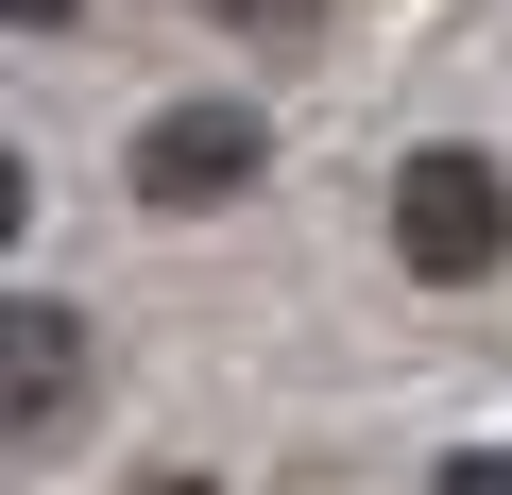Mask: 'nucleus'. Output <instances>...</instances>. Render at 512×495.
I'll list each match as a JSON object with an SVG mask.
<instances>
[{"instance_id":"7ed1b4c3","label":"nucleus","mask_w":512,"mask_h":495,"mask_svg":"<svg viewBox=\"0 0 512 495\" xmlns=\"http://www.w3.org/2000/svg\"><path fill=\"white\" fill-rule=\"evenodd\" d=\"M0 376H18V444H69V410H86V342H69V308H18V325H0Z\"/></svg>"},{"instance_id":"39448f33","label":"nucleus","mask_w":512,"mask_h":495,"mask_svg":"<svg viewBox=\"0 0 512 495\" xmlns=\"http://www.w3.org/2000/svg\"><path fill=\"white\" fill-rule=\"evenodd\" d=\"M444 495H512V461H444Z\"/></svg>"},{"instance_id":"f257e3e1","label":"nucleus","mask_w":512,"mask_h":495,"mask_svg":"<svg viewBox=\"0 0 512 495\" xmlns=\"http://www.w3.org/2000/svg\"><path fill=\"white\" fill-rule=\"evenodd\" d=\"M393 257H410L427 291H478V274L512 257V171H495V154H461V137H444V154H410V171H393Z\"/></svg>"},{"instance_id":"20e7f679","label":"nucleus","mask_w":512,"mask_h":495,"mask_svg":"<svg viewBox=\"0 0 512 495\" xmlns=\"http://www.w3.org/2000/svg\"><path fill=\"white\" fill-rule=\"evenodd\" d=\"M222 35H308V0H205Z\"/></svg>"},{"instance_id":"f03ea898","label":"nucleus","mask_w":512,"mask_h":495,"mask_svg":"<svg viewBox=\"0 0 512 495\" xmlns=\"http://www.w3.org/2000/svg\"><path fill=\"white\" fill-rule=\"evenodd\" d=\"M256 154H274V120H239V103H171L137 137V205H239Z\"/></svg>"},{"instance_id":"423d86ee","label":"nucleus","mask_w":512,"mask_h":495,"mask_svg":"<svg viewBox=\"0 0 512 495\" xmlns=\"http://www.w3.org/2000/svg\"><path fill=\"white\" fill-rule=\"evenodd\" d=\"M137 495H222V478H137Z\"/></svg>"}]
</instances>
